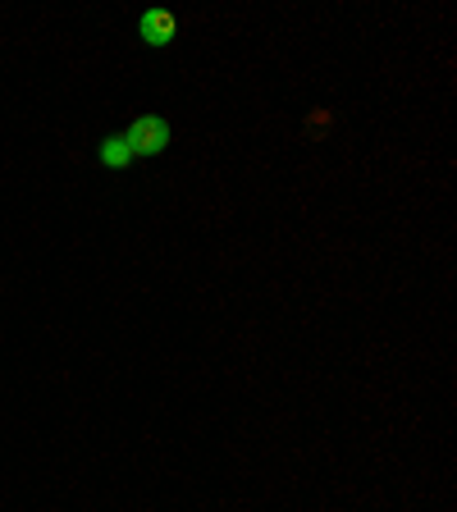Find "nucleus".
Wrapping results in <instances>:
<instances>
[{"instance_id": "f257e3e1", "label": "nucleus", "mask_w": 457, "mask_h": 512, "mask_svg": "<svg viewBox=\"0 0 457 512\" xmlns=\"http://www.w3.org/2000/svg\"><path fill=\"white\" fill-rule=\"evenodd\" d=\"M170 124L160 115H138L133 124H128V133H124V142H128V151H133V160L138 156H160V151L170 147Z\"/></svg>"}, {"instance_id": "f03ea898", "label": "nucleus", "mask_w": 457, "mask_h": 512, "mask_svg": "<svg viewBox=\"0 0 457 512\" xmlns=\"http://www.w3.org/2000/svg\"><path fill=\"white\" fill-rule=\"evenodd\" d=\"M138 32H142V42L147 46H170L174 32H179V19H174L170 10H147L142 23H138Z\"/></svg>"}, {"instance_id": "7ed1b4c3", "label": "nucleus", "mask_w": 457, "mask_h": 512, "mask_svg": "<svg viewBox=\"0 0 457 512\" xmlns=\"http://www.w3.org/2000/svg\"><path fill=\"white\" fill-rule=\"evenodd\" d=\"M101 165H110V170H128V165H133L128 142L124 138H106V142H101Z\"/></svg>"}]
</instances>
